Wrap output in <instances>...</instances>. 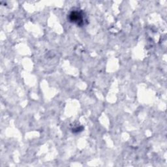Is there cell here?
I'll list each match as a JSON object with an SVG mask.
<instances>
[{
    "label": "cell",
    "instance_id": "1",
    "mask_svg": "<svg viewBox=\"0 0 167 167\" xmlns=\"http://www.w3.org/2000/svg\"><path fill=\"white\" fill-rule=\"evenodd\" d=\"M71 17V20L73 21L74 22H82L81 20H82V15L78 12H73L70 15Z\"/></svg>",
    "mask_w": 167,
    "mask_h": 167
}]
</instances>
